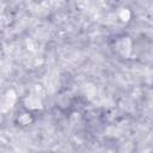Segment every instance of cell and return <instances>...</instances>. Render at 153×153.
Segmentation results:
<instances>
[{"label":"cell","instance_id":"5","mask_svg":"<svg viewBox=\"0 0 153 153\" xmlns=\"http://www.w3.org/2000/svg\"><path fill=\"white\" fill-rule=\"evenodd\" d=\"M82 92H84V94H85V97H86L87 99H92V98H94V96H96V93H97L96 85L92 84V82H87V84H85L84 87H82Z\"/></svg>","mask_w":153,"mask_h":153},{"label":"cell","instance_id":"7","mask_svg":"<svg viewBox=\"0 0 153 153\" xmlns=\"http://www.w3.org/2000/svg\"><path fill=\"white\" fill-rule=\"evenodd\" d=\"M71 120H72L73 122L79 121V120H80V114H79V112H76V111H74V112L72 114V116H71Z\"/></svg>","mask_w":153,"mask_h":153},{"label":"cell","instance_id":"2","mask_svg":"<svg viewBox=\"0 0 153 153\" xmlns=\"http://www.w3.org/2000/svg\"><path fill=\"white\" fill-rule=\"evenodd\" d=\"M115 48L117 50V53L123 56V57H129L131 55L133 51V41L130 37L128 36H123L121 38H118L115 43Z\"/></svg>","mask_w":153,"mask_h":153},{"label":"cell","instance_id":"1","mask_svg":"<svg viewBox=\"0 0 153 153\" xmlns=\"http://www.w3.org/2000/svg\"><path fill=\"white\" fill-rule=\"evenodd\" d=\"M38 91H39V87H37V85H35L31 93L24 98V105H25L26 109H29V110H41L43 108V100H42V97L39 96Z\"/></svg>","mask_w":153,"mask_h":153},{"label":"cell","instance_id":"6","mask_svg":"<svg viewBox=\"0 0 153 153\" xmlns=\"http://www.w3.org/2000/svg\"><path fill=\"white\" fill-rule=\"evenodd\" d=\"M118 18L121 19V22L128 23V22L130 20V18H131V12H130V10L127 8V7L120 8V11H118Z\"/></svg>","mask_w":153,"mask_h":153},{"label":"cell","instance_id":"4","mask_svg":"<svg viewBox=\"0 0 153 153\" xmlns=\"http://www.w3.org/2000/svg\"><path fill=\"white\" fill-rule=\"evenodd\" d=\"M33 122V116L29 112V111H24L22 112L18 117H17V123L22 127H26V126H30L31 123Z\"/></svg>","mask_w":153,"mask_h":153},{"label":"cell","instance_id":"3","mask_svg":"<svg viewBox=\"0 0 153 153\" xmlns=\"http://www.w3.org/2000/svg\"><path fill=\"white\" fill-rule=\"evenodd\" d=\"M16 102H17V92L13 88L7 90L5 92V94H4V100H2L1 110L2 111H7V110L12 109L14 106Z\"/></svg>","mask_w":153,"mask_h":153}]
</instances>
